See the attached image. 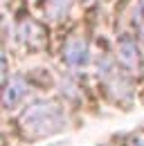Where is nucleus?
<instances>
[{"mask_svg":"<svg viewBox=\"0 0 144 146\" xmlns=\"http://www.w3.org/2000/svg\"><path fill=\"white\" fill-rule=\"evenodd\" d=\"M25 94H27V83H25V79H23V76H14V79H9L7 86H5L2 104H5L7 108H11V106H16Z\"/></svg>","mask_w":144,"mask_h":146,"instance_id":"5","label":"nucleus"},{"mask_svg":"<svg viewBox=\"0 0 144 146\" xmlns=\"http://www.w3.org/2000/svg\"><path fill=\"white\" fill-rule=\"evenodd\" d=\"M142 36H144V34H142Z\"/></svg>","mask_w":144,"mask_h":146,"instance_id":"11","label":"nucleus"},{"mask_svg":"<svg viewBox=\"0 0 144 146\" xmlns=\"http://www.w3.org/2000/svg\"><path fill=\"white\" fill-rule=\"evenodd\" d=\"M133 146H144V142H142V139H140V142H135V144H133Z\"/></svg>","mask_w":144,"mask_h":146,"instance_id":"9","label":"nucleus"},{"mask_svg":"<svg viewBox=\"0 0 144 146\" xmlns=\"http://www.w3.org/2000/svg\"><path fill=\"white\" fill-rule=\"evenodd\" d=\"M86 2H90V0H86Z\"/></svg>","mask_w":144,"mask_h":146,"instance_id":"10","label":"nucleus"},{"mask_svg":"<svg viewBox=\"0 0 144 146\" xmlns=\"http://www.w3.org/2000/svg\"><path fill=\"white\" fill-rule=\"evenodd\" d=\"M101 76L108 81V90H110V94H113L115 99H128V97H133V94H131V83H128V79L122 76V74H117L113 70V65H108V70H104Z\"/></svg>","mask_w":144,"mask_h":146,"instance_id":"4","label":"nucleus"},{"mask_svg":"<svg viewBox=\"0 0 144 146\" xmlns=\"http://www.w3.org/2000/svg\"><path fill=\"white\" fill-rule=\"evenodd\" d=\"M135 18H144V0H137V5H135Z\"/></svg>","mask_w":144,"mask_h":146,"instance_id":"8","label":"nucleus"},{"mask_svg":"<svg viewBox=\"0 0 144 146\" xmlns=\"http://www.w3.org/2000/svg\"><path fill=\"white\" fill-rule=\"evenodd\" d=\"M70 2L72 0H47V16L54 20L63 18L70 9Z\"/></svg>","mask_w":144,"mask_h":146,"instance_id":"7","label":"nucleus"},{"mask_svg":"<svg viewBox=\"0 0 144 146\" xmlns=\"http://www.w3.org/2000/svg\"><path fill=\"white\" fill-rule=\"evenodd\" d=\"M65 124L63 110L54 101H38L20 115V126L32 137H47L59 133Z\"/></svg>","mask_w":144,"mask_h":146,"instance_id":"1","label":"nucleus"},{"mask_svg":"<svg viewBox=\"0 0 144 146\" xmlns=\"http://www.w3.org/2000/svg\"><path fill=\"white\" fill-rule=\"evenodd\" d=\"M20 36H23L25 43H29V45H34V47H38V45L45 43V32H43V27H41L38 23H34V20H25V23L20 25Z\"/></svg>","mask_w":144,"mask_h":146,"instance_id":"6","label":"nucleus"},{"mask_svg":"<svg viewBox=\"0 0 144 146\" xmlns=\"http://www.w3.org/2000/svg\"><path fill=\"white\" fill-rule=\"evenodd\" d=\"M63 58L70 68H83L86 63L90 61V52H88V45L81 36H70L65 47H63Z\"/></svg>","mask_w":144,"mask_h":146,"instance_id":"2","label":"nucleus"},{"mask_svg":"<svg viewBox=\"0 0 144 146\" xmlns=\"http://www.w3.org/2000/svg\"><path fill=\"white\" fill-rule=\"evenodd\" d=\"M117 58L119 63L124 65V70L128 72H137L140 70V52H137V45L131 36H122L117 43Z\"/></svg>","mask_w":144,"mask_h":146,"instance_id":"3","label":"nucleus"}]
</instances>
